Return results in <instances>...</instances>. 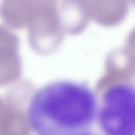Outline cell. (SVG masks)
Here are the masks:
<instances>
[{"label": "cell", "mask_w": 135, "mask_h": 135, "mask_svg": "<svg viewBox=\"0 0 135 135\" xmlns=\"http://www.w3.org/2000/svg\"><path fill=\"white\" fill-rule=\"evenodd\" d=\"M76 135H97V134H94V133H91V132L86 131V132H83V133H79V134H76Z\"/></svg>", "instance_id": "3"}, {"label": "cell", "mask_w": 135, "mask_h": 135, "mask_svg": "<svg viewBox=\"0 0 135 135\" xmlns=\"http://www.w3.org/2000/svg\"><path fill=\"white\" fill-rule=\"evenodd\" d=\"M97 109L98 101L90 86L73 80H56L32 95L26 119L38 135H76L90 130Z\"/></svg>", "instance_id": "1"}, {"label": "cell", "mask_w": 135, "mask_h": 135, "mask_svg": "<svg viewBox=\"0 0 135 135\" xmlns=\"http://www.w3.org/2000/svg\"><path fill=\"white\" fill-rule=\"evenodd\" d=\"M96 119L103 135H135V83L116 82L104 89Z\"/></svg>", "instance_id": "2"}]
</instances>
